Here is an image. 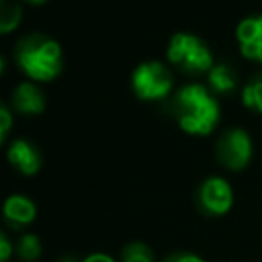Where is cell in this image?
Returning a JSON list of instances; mask_svg holds the SVG:
<instances>
[{
	"label": "cell",
	"mask_w": 262,
	"mask_h": 262,
	"mask_svg": "<svg viewBox=\"0 0 262 262\" xmlns=\"http://www.w3.org/2000/svg\"><path fill=\"white\" fill-rule=\"evenodd\" d=\"M4 66H6V63H4V57L0 55V76H2V72H4Z\"/></svg>",
	"instance_id": "7402d4cb"
},
{
	"label": "cell",
	"mask_w": 262,
	"mask_h": 262,
	"mask_svg": "<svg viewBox=\"0 0 262 262\" xmlns=\"http://www.w3.org/2000/svg\"><path fill=\"white\" fill-rule=\"evenodd\" d=\"M25 2H29V4H45L47 0H25Z\"/></svg>",
	"instance_id": "44dd1931"
},
{
	"label": "cell",
	"mask_w": 262,
	"mask_h": 262,
	"mask_svg": "<svg viewBox=\"0 0 262 262\" xmlns=\"http://www.w3.org/2000/svg\"><path fill=\"white\" fill-rule=\"evenodd\" d=\"M207 84L213 94L229 96L237 88V72L229 63H215L207 72Z\"/></svg>",
	"instance_id": "8fae6325"
},
{
	"label": "cell",
	"mask_w": 262,
	"mask_h": 262,
	"mask_svg": "<svg viewBox=\"0 0 262 262\" xmlns=\"http://www.w3.org/2000/svg\"><path fill=\"white\" fill-rule=\"evenodd\" d=\"M10 129H12V113H10V108L0 100V147H2V143L6 141Z\"/></svg>",
	"instance_id": "2e32d148"
},
{
	"label": "cell",
	"mask_w": 262,
	"mask_h": 262,
	"mask_svg": "<svg viewBox=\"0 0 262 262\" xmlns=\"http://www.w3.org/2000/svg\"><path fill=\"white\" fill-rule=\"evenodd\" d=\"M162 262H205V260L192 252H174V254L166 256Z\"/></svg>",
	"instance_id": "ac0fdd59"
},
{
	"label": "cell",
	"mask_w": 262,
	"mask_h": 262,
	"mask_svg": "<svg viewBox=\"0 0 262 262\" xmlns=\"http://www.w3.org/2000/svg\"><path fill=\"white\" fill-rule=\"evenodd\" d=\"M174 86V76L162 61H143L131 74V88L139 100L156 102L164 100Z\"/></svg>",
	"instance_id": "277c9868"
},
{
	"label": "cell",
	"mask_w": 262,
	"mask_h": 262,
	"mask_svg": "<svg viewBox=\"0 0 262 262\" xmlns=\"http://www.w3.org/2000/svg\"><path fill=\"white\" fill-rule=\"evenodd\" d=\"M121 262H154V252L143 242H131L121 250Z\"/></svg>",
	"instance_id": "9a60e30c"
},
{
	"label": "cell",
	"mask_w": 262,
	"mask_h": 262,
	"mask_svg": "<svg viewBox=\"0 0 262 262\" xmlns=\"http://www.w3.org/2000/svg\"><path fill=\"white\" fill-rule=\"evenodd\" d=\"M196 209L207 217H221L225 215L233 205V190L229 182L221 176H209L205 178L194 194Z\"/></svg>",
	"instance_id": "8992f818"
},
{
	"label": "cell",
	"mask_w": 262,
	"mask_h": 262,
	"mask_svg": "<svg viewBox=\"0 0 262 262\" xmlns=\"http://www.w3.org/2000/svg\"><path fill=\"white\" fill-rule=\"evenodd\" d=\"M166 57L168 61L184 76H203L207 74L215 63H213V53L209 45L192 35V33H174L168 41L166 47Z\"/></svg>",
	"instance_id": "3957f363"
},
{
	"label": "cell",
	"mask_w": 262,
	"mask_h": 262,
	"mask_svg": "<svg viewBox=\"0 0 262 262\" xmlns=\"http://www.w3.org/2000/svg\"><path fill=\"white\" fill-rule=\"evenodd\" d=\"M59 262H80V260H78L76 256H72V254H66V256H63Z\"/></svg>",
	"instance_id": "ffe728a7"
},
{
	"label": "cell",
	"mask_w": 262,
	"mask_h": 262,
	"mask_svg": "<svg viewBox=\"0 0 262 262\" xmlns=\"http://www.w3.org/2000/svg\"><path fill=\"white\" fill-rule=\"evenodd\" d=\"M239 53L246 59L262 63V14H252L239 20L235 29Z\"/></svg>",
	"instance_id": "ba28073f"
},
{
	"label": "cell",
	"mask_w": 262,
	"mask_h": 262,
	"mask_svg": "<svg viewBox=\"0 0 262 262\" xmlns=\"http://www.w3.org/2000/svg\"><path fill=\"white\" fill-rule=\"evenodd\" d=\"M14 61L31 82H51L63 70V51L53 37L31 33L16 41Z\"/></svg>",
	"instance_id": "7a4b0ae2"
},
{
	"label": "cell",
	"mask_w": 262,
	"mask_h": 262,
	"mask_svg": "<svg viewBox=\"0 0 262 262\" xmlns=\"http://www.w3.org/2000/svg\"><path fill=\"white\" fill-rule=\"evenodd\" d=\"M23 18V8L10 0H0V35L12 33Z\"/></svg>",
	"instance_id": "4fadbf2b"
},
{
	"label": "cell",
	"mask_w": 262,
	"mask_h": 262,
	"mask_svg": "<svg viewBox=\"0 0 262 262\" xmlns=\"http://www.w3.org/2000/svg\"><path fill=\"white\" fill-rule=\"evenodd\" d=\"M242 102L248 111L262 115V72H256L242 88Z\"/></svg>",
	"instance_id": "7c38bea8"
},
{
	"label": "cell",
	"mask_w": 262,
	"mask_h": 262,
	"mask_svg": "<svg viewBox=\"0 0 262 262\" xmlns=\"http://www.w3.org/2000/svg\"><path fill=\"white\" fill-rule=\"evenodd\" d=\"M37 217V205L25 194H10L2 205V219L12 229H23L31 225Z\"/></svg>",
	"instance_id": "9c48e42d"
},
{
	"label": "cell",
	"mask_w": 262,
	"mask_h": 262,
	"mask_svg": "<svg viewBox=\"0 0 262 262\" xmlns=\"http://www.w3.org/2000/svg\"><path fill=\"white\" fill-rule=\"evenodd\" d=\"M6 158L10 162V166L20 172L23 176H35L41 166H43V156L41 149L27 137H16L10 141Z\"/></svg>",
	"instance_id": "52a82bcc"
},
{
	"label": "cell",
	"mask_w": 262,
	"mask_h": 262,
	"mask_svg": "<svg viewBox=\"0 0 262 262\" xmlns=\"http://www.w3.org/2000/svg\"><path fill=\"white\" fill-rule=\"evenodd\" d=\"M14 250H16V256H18L20 260L33 262V260H37V258L41 256V250H43V248H41V242H39V237H37L35 233H25V235L18 237Z\"/></svg>",
	"instance_id": "5bb4252c"
},
{
	"label": "cell",
	"mask_w": 262,
	"mask_h": 262,
	"mask_svg": "<svg viewBox=\"0 0 262 262\" xmlns=\"http://www.w3.org/2000/svg\"><path fill=\"white\" fill-rule=\"evenodd\" d=\"M80 262H115V258L104 252H94V254H88L86 258H82Z\"/></svg>",
	"instance_id": "d6986e66"
},
{
	"label": "cell",
	"mask_w": 262,
	"mask_h": 262,
	"mask_svg": "<svg viewBox=\"0 0 262 262\" xmlns=\"http://www.w3.org/2000/svg\"><path fill=\"white\" fill-rule=\"evenodd\" d=\"M252 151H254L252 137L246 129H239V127L225 129L215 143L217 162L229 172L246 170L252 160Z\"/></svg>",
	"instance_id": "5b68a950"
},
{
	"label": "cell",
	"mask_w": 262,
	"mask_h": 262,
	"mask_svg": "<svg viewBox=\"0 0 262 262\" xmlns=\"http://www.w3.org/2000/svg\"><path fill=\"white\" fill-rule=\"evenodd\" d=\"M10 106L18 115H41L45 111V94L35 82H20L12 90Z\"/></svg>",
	"instance_id": "30bf717a"
},
{
	"label": "cell",
	"mask_w": 262,
	"mask_h": 262,
	"mask_svg": "<svg viewBox=\"0 0 262 262\" xmlns=\"http://www.w3.org/2000/svg\"><path fill=\"white\" fill-rule=\"evenodd\" d=\"M170 111L178 127L188 135H209L221 119L215 94L203 84H186L176 90L170 100Z\"/></svg>",
	"instance_id": "6da1fadb"
},
{
	"label": "cell",
	"mask_w": 262,
	"mask_h": 262,
	"mask_svg": "<svg viewBox=\"0 0 262 262\" xmlns=\"http://www.w3.org/2000/svg\"><path fill=\"white\" fill-rule=\"evenodd\" d=\"M12 252H14V244L4 231H0V262H8Z\"/></svg>",
	"instance_id": "e0dca14e"
}]
</instances>
